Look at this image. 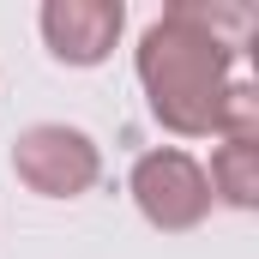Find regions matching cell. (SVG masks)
<instances>
[{"label": "cell", "mask_w": 259, "mask_h": 259, "mask_svg": "<svg viewBox=\"0 0 259 259\" xmlns=\"http://www.w3.org/2000/svg\"><path fill=\"white\" fill-rule=\"evenodd\" d=\"M127 193L139 205V217L163 235H187L211 217V181H205V163L181 145H157V151H139L127 175Z\"/></svg>", "instance_id": "2"}, {"label": "cell", "mask_w": 259, "mask_h": 259, "mask_svg": "<svg viewBox=\"0 0 259 259\" xmlns=\"http://www.w3.org/2000/svg\"><path fill=\"white\" fill-rule=\"evenodd\" d=\"M12 175L36 199H78L103 181V145L72 121H36L12 139Z\"/></svg>", "instance_id": "3"}, {"label": "cell", "mask_w": 259, "mask_h": 259, "mask_svg": "<svg viewBox=\"0 0 259 259\" xmlns=\"http://www.w3.org/2000/svg\"><path fill=\"white\" fill-rule=\"evenodd\" d=\"M247 30H253L247 6H205V0H175L139 30L133 72L163 133L217 139V109L223 91L235 84V49Z\"/></svg>", "instance_id": "1"}, {"label": "cell", "mask_w": 259, "mask_h": 259, "mask_svg": "<svg viewBox=\"0 0 259 259\" xmlns=\"http://www.w3.org/2000/svg\"><path fill=\"white\" fill-rule=\"evenodd\" d=\"M217 139H259V84L253 78H235V84L223 91Z\"/></svg>", "instance_id": "6"}, {"label": "cell", "mask_w": 259, "mask_h": 259, "mask_svg": "<svg viewBox=\"0 0 259 259\" xmlns=\"http://www.w3.org/2000/svg\"><path fill=\"white\" fill-rule=\"evenodd\" d=\"M36 30H42V49L61 66H103L121 49V30H127V6L121 0H42L36 6Z\"/></svg>", "instance_id": "4"}, {"label": "cell", "mask_w": 259, "mask_h": 259, "mask_svg": "<svg viewBox=\"0 0 259 259\" xmlns=\"http://www.w3.org/2000/svg\"><path fill=\"white\" fill-rule=\"evenodd\" d=\"M205 181H211V205L259 211V139H217Z\"/></svg>", "instance_id": "5"}]
</instances>
